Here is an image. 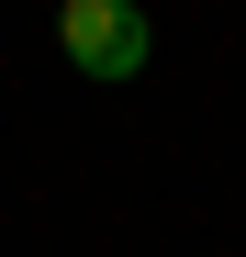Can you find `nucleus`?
I'll return each mask as SVG.
<instances>
[{"label":"nucleus","mask_w":246,"mask_h":257,"mask_svg":"<svg viewBox=\"0 0 246 257\" xmlns=\"http://www.w3.org/2000/svg\"><path fill=\"white\" fill-rule=\"evenodd\" d=\"M56 34H67V56L90 78H135L146 67V12H135V0H67Z\"/></svg>","instance_id":"nucleus-1"}]
</instances>
